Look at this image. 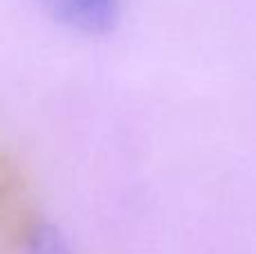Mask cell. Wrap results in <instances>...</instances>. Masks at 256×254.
<instances>
[{
	"instance_id": "obj_1",
	"label": "cell",
	"mask_w": 256,
	"mask_h": 254,
	"mask_svg": "<svg viewBox=\"0 0 256 254\" xmlns=\"http://www.w3.org/2000/svg\"><path fill=\"white\" fill-rule=\"evenodd\" d=\"M50 18L81 34H106L120 18L122 0H36Z\"/></svg>"
},
{
	"instance_id": "obj_2",
	"label": "cell",
	"mask_w": 256,
	"mask_h": 254,
	"mask_svg": "<svg viewBox=\"0 0 256 254\" xmlns=\"http://www.w3.org/2000/svg\"><path fill=\"white\" fill-rule=\"evenodd\" d=\"M22 250L25 254H76L63 230L43 218L27 225L22 234Z\"/></svg>"
}]
</instances>
